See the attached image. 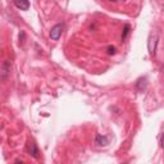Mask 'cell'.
Segmentation results:
<instances>
[{"label":"cell","mask_w":164,"mask_h":164,"mask_svg":"<svg viewBox=\"0 0 164 164\" xmlns=\"http://www.w3.org/2000/svg\"><path fill=\"white\" fill-rule=\"evenodd\" d=\"M62 31H63V24H55L53 28H51V31H50V37H51V40H54V41H57V40H59V37L62 36Z\"/></svg>","instance_id":"obj_1"},{"label":"cell","mask_w":164,"mask_h":164,"mask_svg":"<svg viewBox=\"0 0 164 164\" xmlns=\"http://www.w3.org/2000/svg\"><path fill=\"white\" fill-rule=\"evenodd\" d=\"M156 40H158L156 32H151V33H150V37H149V51H150V54H154V50H155V46H156Z\"/></svg>","instance_id":"obj_2"},{"label":"cell","mask_w":164,"mask_h":164,"mask_svg":"<svg viewBox=\"0 0 164 164\" xmlns=\"http://www.w3.org/2000/svg\"><path fill=\"white\" fill-rule=\"evenodd\" d=\"M14 5L17 6V8L22 9V10H27L28 6H30V3H28V1H15Z\"/></svg>","instance_id":"obj_3"},{"label":"cell","mask_w":164,"mask_h":164,"mask_svg":"<svg viewBox=\"0 0 164 164\" xmlns=\"http://www.w3.org/2000/svg\"><path fill=\"white\" fill-rule=\"evenodd\" d=\"M31 150H32V155L37 158V156H38V150H37V147H36V145H35L33 142L30 144V151H31Z\"/></svg>","instance_id":"obj_4"}]
</instances>
